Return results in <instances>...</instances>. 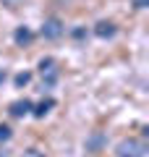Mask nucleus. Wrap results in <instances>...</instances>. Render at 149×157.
Masks as SVG:
<instances>
[{"label": "nucleus", "mask_w": 149, "mask_h": 157, "mask_svg": "<svg viewBox=\"0 0 149 157\" xmlns=\"http://www.w3.org/2000/svg\"><path fill=\"white\" fill-rule=\"evenodd\" d=\"M115 155L118 157H147V144L136 136H128L115 147Z\"/></svg>", "instance_id": "1"}, {"label": "nucleus", "mask_w": 149, "mask_h": 157, "mask_svg": "<svg viewBox=\"0 0 149 157\" xmlns=\"http://www.w3.org/2000/svg\"><path fill=\"white\" fill-rule=\"evenodd\" d=\"M37 71H39V76H42V84L44 86H52L58 81V76H60V68H58L55 58H42Z\"/></svg>", "instance_id": "2"}, {"label": "nucleus", "mask_w": 149, "mask_h": 157, "mask_svg": "<svg viewBox=\"0 0 149 157\" xmlns=\"http://www.w3.org/2000/svg\"><path fill=\"white\" fill-rule=\"evenodd\" d=\"M39 34H42L44 39H50V42H55V39H60L63 34H66V26H63V21L60 18H44V24H42V29H39Z\"/></svg>", "instance_id": "3"}, {"label": "nucleus", "mask_w": 149, "mask_h": 157, "mask_svg": "<svg viewBox=\"0 0 149 157\" xmlns=\"http://www.w3.org/2000/svg\"><path fill=\"white\" fill-rule=\"evenodd\" d=\"M32 100H16L11 102V107H8V113H11L13 118H24V115H32Z\"/></svg>", "instance_id": "4"}, {"label": "nucleus", "mask_w": 149, "mask_h": 157, "mask_svg": "<svg viewBox=\"0 0 149 157\" xmlns=\"http://www.w3.org/2000/svg\"><path fill=\"white\" fill-rule=\"evenodd\" d=\"M32 39H34V32L29 26H18L16 32H13V42H16L18 47H29V45H32Z\"/></svg>", "instance_id": "5"}, {"label": "nucleus", "mask_w": 149, "mask_h": 157, "mask_svg": "<svg viewBox=\"0 0 149 157\" xmlns=\"http://www.w3.org/2000/svg\"><path fill=\"white\" fill-rule=\"evenodd\" d=\"M115 32H118V26L113 21H99L97 26H94V34H97L99 39H110V37H115Z\"/></svg>", "instance_id": "6"}, {"label": "nucleus", "mask_w": 149, "mask_h": 157, "mask_svg": "<svg viewBox=\"0 0 149 157\" xmlns=\"http://www.w3.org/2000/svg\"><path fill=\"white\" fill-rule=\"evenodd\" d=\"M52 107H55V100H52V97H47V100H42L39 105H32V115H34V118H44Z\"/></svg>", "instance_id": "7"}, {"label": "nucleus", "mask_w": 149, "mask_h": 157, "mask_svg": "<svg viewBox=\"0 0 149 157\" xmlns=\"http://www.w3.org/2000/svg\"><path fill=\"white\" fill-rule=\"evenodd\" d=\"M11 136H13V128L8 123H0V141H8Z\"/></svg>", "instance_id": "8"}, {"label": "nucleus", "mask_w": 149, "mask_h": 157, "mask_svg": "<svg viewBox=\"0 0 149 157\" xmlns=\"http://www.w3.org/2000/svg\"><path fill=\"white\" fill-rule=\"evenodd\" d=\"M29 78H32V73L24 71V73H16V78H13V81H16V86H24V84H29Z\"/></svg>", "instance_id": "9"}, {"label": "nucleus", "mask_w": 149, "mask_h": 157, "mask_svg": "<svg viewBox=\"0 0 149 157\" xmlns=\"http://www.w3.org/2000/svg\"><path fill=\"white\" fill-rule=\"evenodd\" d=\"M24 157H44V155L37 149V147H32V149H26V152H24Z\"/></svg>", "instance_id": "10"}, {"label": "nucleus", "mask_w": 149, "mask_h": 157, "mask_svg": "<svg viewBox=\"0 0 149 157\" xmlns=\"http://www.w3.org/2000/svg\"><path fill=\"white\" fill-rule=\"evenodd\" d=\"M0 3H3V6H8V8H16L21 0H0Z\"/></svg>", "instance_id": "11"}, {"label": "nucleus", "mask_w": 149, "mask_h": 157, "mask_svg": "<svg viewBox=\"0 0 149 157\" xmlns=\"http://www.w3.org/2000/svg\"><path fill=\"white\" fill-rule=\"evenodd\" d=\"M136 3V8H147V0H133Z\"/></svg>", "instance_id": "12"}, {"label": "nucleus", "mask_w": 149, "mask_h": 157, "mask_svg": "<svg viewBox=\"0 0 149 157\" xmlns=\"http://www.w3.org/2000/svg\"><path fill=\"white\" fill-rule=\"evenodd\" d=\"M0 81H6V73H3V71H0Z\"/></svg>", "instance_id": "13"}]
</instances>
